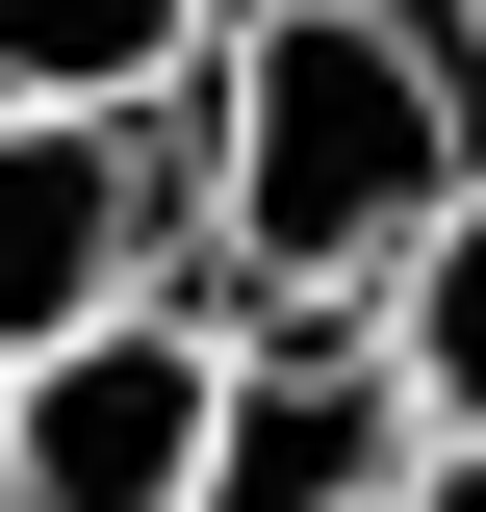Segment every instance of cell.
I'll use <instances>...</instances> for the list:
<instances>
[{"mask_svg":"<svg viewBox=\"0 0 486 512\" xmlns=\"http://www.w3.org/2000/svg\"><path fill=\"white\" fill-rule=\"evenodd\" d=\"M180 256H205V231H180V103H154V128H103V103H0V359L154 308Z\"/></svg>","mask_w":486,"mask_h":512,"instance_id":"3957f363","label":"cell"},{"mask_svg":"<svg viewBox=\"0 0 486 512\" xmlns=\"http://www.w3.org/2000/svg\"><path fill=\"white\" fill-rule=\"evenodd\" d=\"M205 512H410V384H384L359 308H231Z\"/></svg>","mask_w":486,"mask_h":512,"instance_id":"277c9868","label":"cell"},{"mask_svg":"<svg viewBox=\"0 0 486 512\" xmlns=\"http://www.w3.org/2000/svg\"><path fill=\"white\" fill-rule=\"evenodd\" d=\"M205 52H231V0H0V103H103V128H154Z\"/></svg>","mask_w":486,"mask_h":512,"instance_id":"5b68a950","label":"cell"},{"mask_svg":"<svg viewBox=\"0 0 486 512\" xmlns=\"http://www.w3.org/2000/svg\"><path fill=\"white\" fill-rule=\"evenodd\" d=\"M359 333H384V384H410V436H486V180L384 256V308H359Z\"/></svg>","mask_w":486,"mask_h":512,"instance_id":"8992f818","label":"cell"},{"mask_svg":"<svg viewBox=\"0 0 486 512\" xmlns=\"http://www.w3.org/2000/svg\"><path fill=\"white\" fill-rule=\"evenodd\" d=\"M205 410H231V308L154 282V308L0 359V512H205Z\"/></svg>","mask_w":486,"mask_h":512,"instance_id":"7a4b0ae2","label":"cell"},{"mask_svg":"<svg viewBox=\"0 0 486 512\" xmlns=\"http://www.w3.org/2000/svg\"><path fill=\"white\" fill-rule=\"evenodd\" d=\"M486 180V0H231L180 77V282L205 308H384V256Z\"/></svg>","mask_w":486,"mask_h":512,"instance_id":"6da1fadb","label":"cell"},{"mask_svg":"<svg viewBox=\"0 0 486 512\" xmlns=\"http://www.w3.org/2000/svg\"><path fill=\"white\" fill-rule=\"evenodd\" d=\"M410 512H486V436H410Z\"/></svg>","mask_w":486,"mask_h":512,"instance_id":"52a82bcc","label":"cell"}]
</instances>
